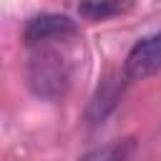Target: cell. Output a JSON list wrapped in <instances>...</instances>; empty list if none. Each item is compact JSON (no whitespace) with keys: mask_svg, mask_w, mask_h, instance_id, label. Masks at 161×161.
I'll return each instance as SVG.
<instances>
[{"mask_svg":"<svg viewBox=\"0 0 161 161\" xmlns=\"http://www.w3.org/2000/svg\"><path fill=\"white\" fill-rule=\"evenodd\" d=\"M121 98V88H118V83H116V78H108L101 88H98V93H96V98H93V106H91V111H93V118L96 121H101L113 106H116V101Z\"/></svg>","mask_w":161,"mask_h":161,"instance_id":"8992f818","label":"cell"},{"mask_svg":"<svg viewBox=\"0 0 161 161\" xmlns=\"http://www.w3.org/2000/svg\"><path fill=\"white\" fill-rule=\"evenodd\" d=\"M161 70V30L138 38L123 63V75L128 80H143Z\"/></svg>","mask_w":161,"mask_h":161,"instance_id":"7a4b0ae2","label":"cell"},{"mask_svg":"<svg viewBox=\"0 0 161 161\" xmlns=\"http://www.w3.org/2000/svg\"><path fill=\"white\" fill-rule=\"evenodd\" d=\"M131 153H133V141L123 138V141H113L101 148H93L80 161H131Z\"/></svg>","mask_w":161,"mask_h":161,"instance_id":"5b68a950","label":"cell"},{"mask_svg":"<svg viewBox=\"0 0 161 161\" xmlns=\"http://www.w3.org/2000/svg\"><path fill=\"white\" fill-rule=\"evenodd\" d=\"M133 8V0H80L78 3V13L83 20L91 23H101L108 18H118L126 15Z\"/></svg>","mask_w":161,"mask_h":161,"instance_id":"277c9868","label":"cell"},{"mask_svg":"<svg viewBox=\"0 0 161 161\" xmlns=\"http://www.w3.org/2000/svg\"><path fill=\"white\" fill-rule=\"evenodd\" d=\"M25 80L38 98H58L68 88L70 68L55 48L40 45L30 53L25 63Z\"/></svg>","mask_w":161,"mask_h":161,"instance_id":"6da1fadb","label":"cell"},{"mask_svg":"<svg viewBox=\"0 0 161 161\" xmlns=\"http://www.w3.org/2000/svg\"><path fill=\"white\" fill-rule=\"evenodd\" d=\"M75 23L68 15H58V13H40L33 15L23 30V38L30 48H40V45H50L55 40H65L70 35H75Z\"/></svg>","mask_w":161,"mask_h":161,"instance_id":"3957f363","label":"cell"}]
</instances>
